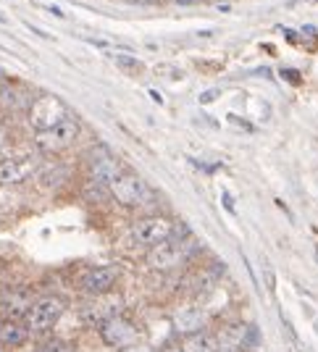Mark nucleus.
Wrapping results in <instances>:
<instances>
[{"label": "nucleus", "mask_w": 318, "mask_h": 352, "mask_svg": "<svg viewBox=\"0 0 318 352\" xmlns=\"http://www.w3.org/2000/svg\"><path fill=\"white\" fill-rule=\"evenodd\" d=\"M63 313H66L63 297H58V294H45V297L32 300L27 316H24V323H27L29 334H45V331L56 329L58 321L63 318Z\"/></svg>", "instance_id": "f257e3e1"}, {"label": "nucleus", "mask_w": 318, "mask_h": 352, "mask_svg": "<svg viewBox=\"0 0 318 352\" xmlns=\"http://www.w3.org/2000/svg\"><path fill=\"white\" fill-rule=\"evenodd\" d=\"M108 192L114 195L116 203H121L124 208H140L145 203H150V187L145 184L142 179L131 171L118 168L114 174V179L108 182Z\"/></svg>", "instance_id": "f03ea898"}, {"label": "nucleus", "mask_w": 318, "mask_h": 352, "mask_svg": "<svg viewBox=\"0 0 318 352\" xmlns=\"http://www.w3.org/2000/svg\"><path fill=\"white\" fill-rule=\"evenodd\" d=\"M72 116L69 113V105L63 103L61 98L56 95H40L34 103L29 105V126L34 129V132H45V129H53L56 124L61 121H66V118Z\"/></svg>", "instance_id": "7ed1b4c3"}, {"label": "nucleus", "mask_w": 318, "mask_h": 352, "mask_svg": "<svg viewBox=\"0 0 318 352\" xmlns=\"http://www.w3.org/2000/svg\"><path fill=\"white\" fill-rule=\"evenodd\" d=\"M189 250H187V242L184 239H166V242H160L156 248L147 250V255H145V263L150 271H160V274H169L173 268H179V265L187 261Z\"/></svg>", "instance_id": "20e7f679"}, {"label": "nucleus", "mask_w": 318, "mask_h": 352, "mask_svg": "<svg viewBox=\"0 0 318 352\" xmlns=\"http://www.w3.org/2000/svg\"><path fill=\"white\" fill-rule=\"evenodd\" d=\"M79 137V121L76 118H66L56 124L53 129H45V132H34V147L40 153H63L76 142Z\"/></svg>", "instance_id": "39448f33"}, {"label": "nucleus", "mask_w": 318, "mask_h": 352, "mask_svg": "<svg viewBox=\"0 0 318 352\" xmlns=\"http://www.w3.org/2000/svg\"><path fill=\"white\" fill-rule=\"evenodd\" d=\"M98 334H100L103 344L105 347H114V350H127L131 344H137L140 339V329L127 318V316H111L108 321H103L98 326Z\"/></svg>", "instance_id": "423d86ee"}, {"label": "nucleus", "mask_w": 318, "mask_h": 352, "mask_svg": "<svg viewBox=\"0 0 318 352\" xmlns=\"http://www.w3.org/2000/svg\"><path fill=\"white\" fill-rule=\"evenodd\" d=\"M173 236V221L166 216H145L131 226V239L145 248H156Z\"/></svg>", "instance_id": "0eeeda50"}, {"label": "nucleus", "mask_w": 318, "mask_h": 352, "mask_svg": "<svg viewBox=\"0 0 318 352\" xmlns=\"http://www.w3.org/2000/svg\"><path fill=\"white\" fill-rule=\"evenodd\" d=\"M121 279V268L118 265H95L85 271V276L79 279V289L87 297H103L116 287V281Z\"/></svg>", "instance_id": "6e6552de"}, {"label": "nucleus", "mask_w": 318, "mask_h": 352, "mask_svg": "<svg viewBox=\"0 0 318 352\" xmlns=\"http://www.w3.org/2000/svg\"><path fill=\"white\" fill-rule=\"evenodd\" d=\"M34 158L29 155H19V158H3L0 161V187H14L27 182L34 174Z\"/></svg>", "instance_id": "1a4fd4ad"}, {"label": "nucleus", "mask_w": 318, "mask_h": 352, "mask_svg": "<svg viewBox=\"0 0 318 352\" xmlns=\"http://www.w3.org/2000/svg\"><path fill=\"white\" fill-rule=\"evenodd\" d=\"M29 329L21 318H0V350H19L27 344Z\"/></svg>", "instance_id": "9d476101"}, {"label": "nucleus", "mask_w": 318, "mask_h": 352, "mask_svg": "<svg viewBox=\"0 0 318 352\" xmlns=\"http://www.w3.org/2000/svg\"><path fill=\"white\" fill-rule=\"evenodd\" d=\"M29 305H32V294L27 289H3V294H0L3 318H21L24 321Z\"/></svg>", "instance_id": "9b49d317"}, {"label": "nucleus", "mask_w": 318, "mask_h": 352, "mask_svg": "<svg viewBox=\"0 0 318 352\" xmlns=\"http://www.w3.org/2000/svg\"><path fill=\"white\" fill-rule=\"evenodd\" d=\"M182 352H218L216 334H208V331H192L187 337L179 342Z\"/></svg>", "instance_id": "f8f14e48"}, {"label": "nucleus", "mask_w": 318, "mask_h": 352, "mask_svg": "<svg viewBox=\"0 0 318 352\" xmlns=\"http://www.w3.org/2000/svg\"><path fill=\"white\" fill-rule=\"evenodd\" d=\"M245 326L242 323H234V326H226V329H221V334L216 337L218 342V350L224 352H240L242 350V344H245Z\"/></svg>", "instance_id": "ddd939ff"}, {"label": "nucleus", "mask_w": 318, "mask_h": 352, "mask_svg": "<svg viewBox=\"0 0 318 352\" xmlns=\"http://www.w3.org/2000/svg\"><path fill=\"white\" fill-rule=\"evenodd\" d=\"M116 171H118V163H116L108 153H103L100 158L92 163V176H95L98 182H105V184L114 179Z\"/></svg>", "instance_id": "4468645a"}, {"label": "nucleus", "mask_w": 318, "mask_h": 352, "mask_svg": "<svg viewBox=\"0 0 318 352\" xmlns=\"http://www.w3.org/2000/svg\"><path fill=\"white\" fill-rule=\"evenodd\" d=\"M116 63H118L124 72H129V74H140V72H142V63H140L137 58H129V56H118V58H116Z\"/></svg>", "instance_id": "2eb2a0df"}, {"label": "nucleus", "mask_w": 318, "mask_h": 352, "mask_svg": "<svg viewBox=\"0 0 318 352\" xmlns=\"http://www.w3.org/2000/svg\"><path fill=\"white\" fill-rule=\"evenodd\" d=\"M40 352H72V347H69L66 342H58V339H53V342H47Z\"/></svg>", "instance_id": "dca6fc26"}, {"label": "nucleus", "mask_w": 318, "mask_h": 352, "mask_svg": "<svg viewBox=\"0 0 318 352\" xmlns=\"http://www.w3.org/2000/svg\"><path fill=\"white\" fill-rule=\"evenodd\" d=\"M121 352H150L147 347H137V344H131V347H127V350H121Z\"/></svg>", "instance_id": "f3484780"}, {"label": "nucleus", "mask_w": 318, "mask_h": 352, "mask_svg": "<svg viewBox=\"0 0 318 352\" xmlns=\"http://www.w3.org/2000/svg\"><path fill=\"white\" fill-rule=\"evenodd\" d=\"M160 352H182V347H179V344H166Z\"/></svg>", "instance_id": "a211bd4d"}, {"label": "nucleus", "mask_w": 318, "mask_h": 352, "mask_svg": "<svg viewBox=\"0 0 318 352\" xmlns=\"http://www.w3.org/2000/svg\"><path fill=\"white\" fill-rule=\"evenodd\" d=\"M240 352H250V350H240Z\"/></svg>", "instance_id": "6ab92c4d"}, {"label": "nucleus", "mask_w": 318, "mask_h": 352, "mask_svg": "<svg viewBox=\"0 0 318 352\" xmlns=\"http://www.w3.org/2000/svg\"><path fill=\"white\" fill-rule=\"evenodd\" d=\"M0 294H3V287H0Z\"/></svg>", "instance_id": "aec40b11"}, {"label": "nucleus", "mask_w": 318, "mask_h": 352, "mask_svg": "<svg viewBox=\"0 0 318 352\" xmlns=\"http://www.w3.org/2000/svg\"><path fill=\"white\" fill-rule=\"evenodd\" d=\"M218 352H224V350H218Z\"/></svg>", "instance_id": "412c9836"}, {"label": "nucleus", "mask_w": 318, "mask_h": 352, "mask_svg": "<svg viewBox=\"0 0 318 352\" xmlns=\"http://www.w3.org/2000/svg\"><path fill=\"white\" fill-rule=\"evenodd\" d=\"M0 352H3V350H0Z\"/></svg>", "instance_id": "4be33fe9"}]
</instances>
